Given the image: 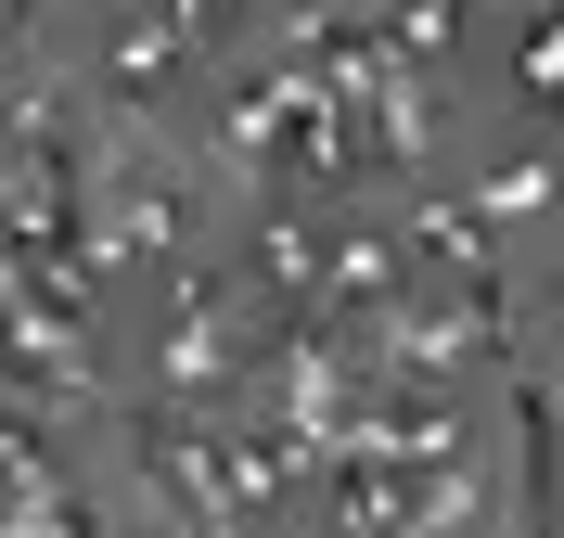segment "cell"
Listing matches in <instances>:
<instances>
[{"instance_id": "6da1fadb", "label": "cell", "mask_w": 564, "mask_h": 538, "mask_svg": "<svg viewBox=\"0 0 564 538\" xmlns=\"http://www.w3.org/2000/svg\"><path fill=\"white\" fill-rule=\"evenodd\" d=\"M527 90H539V103H564V13L527 39Z\"/></svg>"}]
</instances>
